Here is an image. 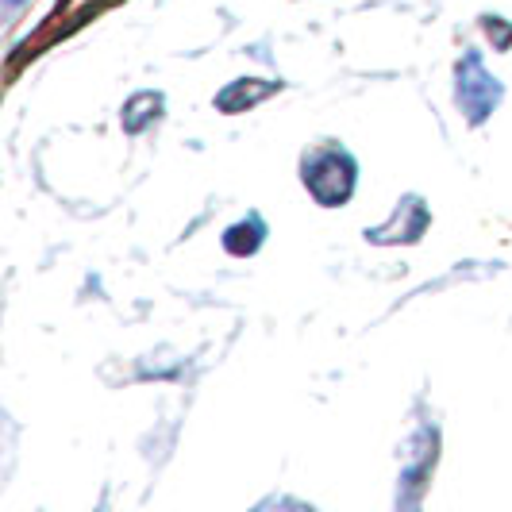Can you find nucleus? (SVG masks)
Segmentation results:
<instances>
[{
	"mask_svg": "<svg viewBox=\"0 0 512 512\" xmlns=\"http://www.w3.org/2000/svg\"><path fill=\"white\" fill-rule=\"evenodd\" d=\"M301 181H305V189L312 193V201L324 208H339L351 201V193H355V181H359V166H355V158L343 151V147H316V151L305 154V162H301Z\"/></svg>",
	"mask_w": 512,
	"mask_h": 512,
	"instance_id": "obj_1",
	"label": "nucleus"
},
{
	"mask_svg": "<svg viewBox=\"0 0 512 512\" xmlns=\"http://www.w3.org/2000/svg\"><path fill=\"white\" fill-rule=\"evenodd\" d=\"M501 97H505V89L486 70L482 54L478 51L462 54V62L455 66V101H459L466 124H474V128L486 124L489 116H493V108L501 104Z\"/></svg>",
	"mask_w": 512,
	"mask_h": 512,
	"instance_id": "obj_2",
	"label": "nucleus"
},
{
	"mask_svg": "<svg viewBox=\"0 0 512 512\" xmlns=\"http://www.w3.org/2000/svg\"><path fill=\"white\" fill-rule=\"evenodd\" d=\"M428 220H432V216H428L424 201H420V197H405L401 205L393 208L389 224L366 231V239H374V243H416V239L424 235V228H428Z\"/></svg>",
	"mask_w": 512,
	"mask_h": 512,
	"instance_id": "obj_3",
	"label": "nucleus"
},
{
	"mask_svg": "<svg viewBox=\"0 0 512 512\" xmlns=\"http://www.w3.org/2000/svg\"><path fill=\"white\" fill-rule=\"evenodd\" d=\"M282 89V81H262V77H239V81H231L228 89H220L216 93V108L220 112H247V108H255L258 101H266V97H274Z\"/></svg>",
	"mask_w": 512,
	"mask_h": 512,
	"instance_id": "obj_4",
	"label": "nucleus"
},
{
	"mask_svg": "<svg viewBox=\"0 0 512 512\" xmlns=\"http://www.w3.org/2000/svg\"><path fill=\"white\" fill-rule=\"evenodd\" d=\"M162 108H166V97L162 93H135L128 104H124V112H120V124L128 135H139L143 128H151L154 120L162 116Z\"/></svg>",
	"mask_w": 512,
	"mask_h": 512,
	"instance_id": "obj_5",
	"label": "nucleus"
},
{
	"mask_svg": "<svg viewBox=\"0 0 512 512\" xmlns=\"http://www.w3.org/2000/svg\"><path fill=\"white\" fill-rule=\"evenodd\" d=\"M262 239H266V224L258 216H247L224 231V251L235 258H251L262 247Z\"/></svg>",
	"mask_w": 512,
	"mask_h": 512,
	"instance_id": "obj_6",
	"label": "nucleus"
},
{
	"mask_svg": "<svg viewBox=\"0 0 512 512\" xmlns=\"http://www.w3.org/2000/svg\"><path fill=\"white\" fill-rule=\"evenodd\" d=\"M486 35L493 39L497 51H509L512 47V24H505L501 16H486Z\"/></svg>",
	"mask_w": 512,
	"mask_h": 512,
	"instance_id": "obj_7",
	"label": "nucleus"
}]
</instances>
